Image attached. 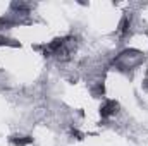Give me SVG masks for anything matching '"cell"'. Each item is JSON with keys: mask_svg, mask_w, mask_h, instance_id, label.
<instances>
[{"mask_svg": "<svg viewBox=\"0 0 148 146\" xmlns=\"http://www.w3.org/2000/svg\"><path fill=\"white\" fill-rule=\"evenodd\" d=\"M143 60H145V55H143L140 50L129 48V50L121 52V53L115 57L114 64H115V67H119V71H131V69L141 65Z\"/></svg>", "mask_w": 148, "mask_h": 146, "instance_id": "obj_1", "label": "cell"}, {"mask_svg": "<svg viewBox=\"0 0 148 146\" xmlns=\"http://www.w3.org/2000/svg\"><path fill=\"white\" fill-rule=\"evenodd\" d=\"M119 112V103L115 100H107L102 107H100V115L102 119H109L112 115H115Z\"/></svg>", "mask_w": 148, "mask_h": 146, "instance_id": "obj_2", "label": "cell"}, {"mask_svg": "<svg viewBox=\"0 0 148 146\" xmlns=\"http://www.w3.org/2000/svg\"><path fill=\"white\" fill-rule=\"evenodd\" d=\"M129 28H131V21H129V16H124L121 21H119V26H117V33L121 36H126L129 33Z\"/></svg>", "mask_w": 148, "mask_h": 146, "instance_id": "obj_3", "label": "cell"}, {"mask_svg": "<svg viewBox=\"0 0 148 146\" xmlns=\"http://www.w3.org/2000/svg\"><path fill=\"white\" fill-rule=\"evenodd\" d=\"M10 143L16 146H28L33 143V138L31 136H12L10 138Z\"/></svg>", "mask_w": 148, "mask_h": 146, "instance_id": "obj_4", "label": "cell"}, {"mask_svg": "<svg viewBox=\"0 0 148 146\" xmlns=\"http://www.w3.org/2000/svg\"><path fill=\"white\" fill-rule=\"evenodd\" d=\"M103 93H105L103 83H98V84H95V86L91 88V95H93L95 98H100V96H103Z\"/></svg>", "mask_w": 148, "mask_h": 146, "instance_id": "obj_5", "label": "cell"}, {"mask_svg": "<svg viewBox=\"0 0 148 146\" xmlns=\"http://www.w3.org/2000/svg\"><path fill=\"white\" fill-rule=\"evenodd\" d=\"M3 45H9V46H17V43H12V40H7V38L0 36V46Z\"/></svg>", "mask_w": 148, "mask_h": 146, "instance_id": "obj_6", "label": "cell"}, {"mask_svg": "<svg viewBox=\"0 0 148 146\" xmlns=\"http://www.w3.org/2000/svg\"><path fill=\"white\" fill-rule=\"evenodd\" d=\"M143 86L148 88V72H147V76H145V79H143Z\"/></svg>", "mask_w": 148, "mask_h": 146, "instance_id": "obj_7", "label": "cell"}]
</instances>
